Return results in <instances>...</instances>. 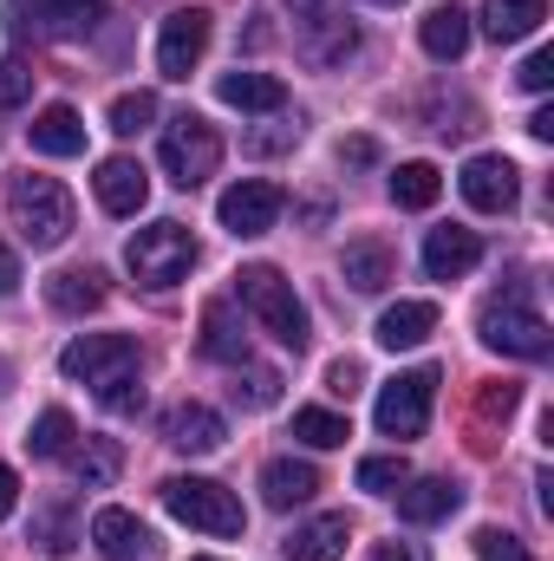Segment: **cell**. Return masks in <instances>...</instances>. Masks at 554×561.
I'll use <instances>...</instances> for the list:
<instances>
[{"label":"cell","instance_id":"1","mask_svg":"<svg viewBox=\"0 0 554 561\" xmlns=\"http://www.w3.org/2000/svg\"><path fill=\"white\" fill-rule=\"evenodd\" d=\"M59 373L92 386L112 412H138L143 405V386H138V340L125 333H85L59 353Z\"/></svg>","mask_w":554,"mask_h":561},{"label":"cell","instance_id":"2","mask_svg":"<svg viewBox=\"0 0 554 561\" xmlns=\"http://www.w3.org/2000/svg\"><path fill=\"white\" fill-rule=\"evenodd\" d=\"M476 327H483V346H496V353H516V359H549V320H542V307L529 300V287H509V294H489L483 300V313H476Z\"/></svg>","mask_w":554,"mask_h":561},{"label":"cell","instance_id":"3","mask_svg":"<svg viewBox=\"0 0 554 561\" xmlns=\"http://www.w3.org/2000/svg\"><path fill=\"white\" fill-rule=\"evenodd\" d=\"M7 209H13V229H20L26 249H59L72 236V196H66L59 176H20Z\"/></svg>","mask_w":554,"mask_h":561},{"label":"cell","instance_id":"4","mask_svg":"<svg viewBox=\"0 0 554 561\" xmlns=\"http://www.w3.org/2000/svg\"><path fill=\"white\" fill-rule=\"evenodd\" d=\"M163 510H170L176 523L203 529V536H242V529H249L242 496L222 490V483H209V477H170V483H163Z\"/></svg>","mask_w":554,"mask_h":561},{"label":"cell","instance_id":"5","mask_svg":"<svg viewBox=\"0 0 554 561\" xmlns=\"http://www.w3.org/2000/svg\"><path fill=\"white\" fill-rule=\"evenodd\" d=\"M235 294L249 300V313L275 333L287 353H300V346H307V307L293 300V287L280 280V268H268V262H249V268L235 275Z\"/></svg>","mask_w":554,"mask_h":561},{"label":"cell","instance_id":"6","mask_svg":"<svg viewBox=\"0 0 554 561\" xmlns=\"http://www.w3.org/2000/svg\"><path fill=\"white\" fill-rule=\"evenodd\" d=\"M125 262H131V275H138L143 287H176V280L196 268V236H189L183 222H150V229L131 236Z\"/></svg>","mask_w":554,"mask_h":561},{"label":"cell","instance_id":"7","mask_svg":"<svg viewBox=\"0 0 554 561\" xmlns=\"http://www.w3.org/2000/svg\"><path fill=\"white\" fill-rule=\"evenodd\" d=\"M157 157H163L170 183L196 190V183H209V176H216V163H222V138H216V125H209V118L183 112V118H170V125H163Z\"/></svg>","mask_w":554,"mask_h":561},{"label":"cell","instance_id":"8","mask_svg":"<svg viewBox=\"0 0 554 561\" xmlns=\"http://www.w3.org/2000/svg\"><path fill=\"white\" fill-rule=\"evenodd\" d=\"M430 399H437V373L430 366H417V373H399L385 392H379V405H372V419L385 437H417L424 424H430Z\"/></svg>","mask_w":554,"mask_h":561},{"label":"cell","instance_id":"9","mask_svg":"<svg viewBox=\"0 0 554 561\" xmlns=\"http://www.w3.org/2000/svg\"><path fill=\"white\" fill-rule=\"evenodd\" d=\"M209 33H216V20L203 7H176L163 20V33H157V72L163 79H189L203 66V53H209Z\"/></svg>","mask_w":554,"mask_h":561},{"label":"cell","instance_id":"10","mask_svg":"<svg viewBox=\"0 0 554 561\" xmlns=\"http://www.w3.org/2000/svg\"><path fill=\"white\" fill-rule=\"evenodd\" d=\"M280 209H287V196H280V183H268V176H242L216 203V216H222L229 236H268L280 222Z\"/></svg>","mask_w":554,"mask_h":561},{"label":"cell","instance_id":"11","mask_svg":"<svg viewBox=\"0 0 554 561\" xmlns=\"http://www.w3.org/2000/svg\"><path fill=\"white\" fill-rule=\"evenodd\" d=\"M457 190H463L470 209L503 216V209H516V196H522V170H516L509 157H470L463 176H457Z\"/></svg>","mask_w":554,"mask_h":561},{"label":"cell","instance_id":"12","mask_svg":"<svg viewBox=\"0 0 554 561\" xmlns=\"http://www.w3.org/2000/svg\"><path fill=\"white\" fill-rule=\"evenodd\" d=\"M222 437H229L222 412H209V405H196V399H183V405L163 412V444H170V450L209 457V450H222Z\"/></svg>","mask_w":554,"mask_h":561},{"label":"cell","instance_id":"13","mask_svg":"<svg viewBox=\"0 0 554 561\" xmlns=\"http://www.w3.org/2000/svg\"><path fill=\"white\" fill-rule=\"evenodd\" d=\"M476 262H483V236L476 229H457L450 222V229H430L424 236V275L430 280H463Z\"/></svg>","mask_w":554,"mask_h":561},{"label":"cell","instance_id":"14","mask_svg":"<svg viewBox=\"0 0 554 561\" xmlns=\"http://www.w3.org/2000/svg\"><path fill=\"white\" fill-rule=\"evenodd\" d=\"M92 183H99V203H105L112 216H138L143 203H150V176H143L138 157H105Z\"/></svg>","mask_w":554,"mask_h":561},{"label":"cell","instance_id":"15","mask_svg":"<svg viewBox=\"0 0 554 561\" xmlns=\"http://www.w3.org/2000/svg\"><path fill=\"white\" fill-rule=\"evenodd\" d=\"M92 549L105 561H143L150 556V529H143L131 510H99L92 516Z\"/></svg>","mask_w":554,"mask_h":561},{"label":"cell","instance_id":"16","mask_svg":"<svg viewBox=\"0 0 554 561\" xmlns=\"http://www.w3.org/2000/svg\"><path fill=\"white\" fill-rule=\"evenodd\" d=\"M313 496H320V470H313V463L275 457V463L262 470V503H268V510H300V503H313Z\"/></svg>","mask_w":554,"mask_h":561},{"label":"cell","instance_id":"17","mask_svg":"<svg viewBox=\"0 0 554 561\" xmlns=\"http://www.w3.org/2000/svg\"><path fill=\"white\" fill-rule=\"evenodd\" d=\"M203 353L222 359V366H249V327L229 300H209L203 307Z\"/></svg>","mask_w":554,"mask_h":561},{"label":"cell","instance_id":"18","mask_svg":"<svg viewBox=\"0 0 554 561\" xmlns=\"http://www.w3.org/2000/svg\"><path fill=\"white\" fill-rule=\"evenodd\" d=\"M346 542H353V523H346V516H313V523H300L280 549H287V561H339Z\"/></svg>","mask_w":554,"mask_h":561},{"label":"cell","instance_id":"19","mask_svg":"<svg viewBox=\"0 0 554 561\" xmlns=\"http://www.w3.org/2000/svg\"><path fill=\"white\" fill-rule=\"evenodd\" d=\"M216 99L235 105V112H280V105H287V85H280L275 72H242V66H235V72L216 79Z\"/></svg>","mask_w":554,"mask_h":561},{"label":"cell","instance_id":"20","mask_svg":"<svg viewBox=\"0 0 554 561\" xmlns=\"http://www.w3.org/2000/svg\"><path fill=\"white\" fill-rule=\"evenodd\" d=\"M430 333H437V307H430V300H399V307L379 313V346H385V353L424 346Z\"/></svg>","mask_w":554,"mask_h":561},{"label":"cell","instance_id":"21","mask_svg":"<svg viewBox=\"0 0 554 561\" xmlns=\"http://www.w3.org/2000/svg\"><path fill=\"white\" fill-rule=\"evenodd\" d=\"M457 503H463V490L450 483V477H424V483H405L399 490V516L405 523H443V516H457Z\"/></svg>","mask_w":554,"mask_h":561},{"label":"cell","instance_id":"22","mask_svg":"<svg viewBox=\"0 0 554 561\" xmlns=\"http://www.w3.org/2000/svg\"><path fill=\"white\" fill-rule=\"evenodd\" d=\"M542 20H549V0H483V33H489L496 46L529 39Z\"/></svg>","mask_w":554,"mask_h":561},{"label":"cell","instance_id":"23","mask_svg":"<svg viewBox=\"0 0 554 561\" xmlns=\"http://www.w3.org/2000/svg\"><path fill=\"white\" fill-rule=\"evenodd\" d=\"M26 131H33V150H39V157H79V150H85V118H79L72 105H46Z\"/></svg>","mask_w":554,"mask_h":561},{"label":"cell","instance_id":"24","mask_svg":"<svg viewBox=\"0 0 554 561\" xmlns=\"http://www.w3.org/2000/svg\"><path fill=\"white\" fill-rule=\"evenodd\" d=\"M417 39H424L430 59H463V53H470V13H463L457 0H450V7H430L424 26H417Z\"/></svg>","mask_w":554,"mask_h":561},{"label":"cell","instance_id":"25","mask_svg":"<svg viewBox=\"0 0 554 561\" xmlns=\"http://www.w3.org/2000/svg\"><path fill=\"white\" fill-rule=\"evenodd\" d=\"M353 46H359V33H353V20H339V13H313L307 33H300V59H307V66H333V59H346Z\"/></svg>","mask_w":554,"mask_h":561},{"label":"cell","instance_id":"26","mask_svg":"<svg viewBox=\"0 0 554 561\" xmlns=\"http://www.w3.org/2000/svg\"><path fill=\"white\" fill-rule=\"evenodd\" d=\"M46 300H53L59 313H99V307H105V280L92 275V268H66V275L46 280Z\"/></svg>","mask_w":554,"mask_h":561},{"label":"cell","instance_id":"27","mask_svg":"<svg viewBox=\"0 0 554 561\" xmlns=\"http://www.w3.org/2000/svg\"><path fill=\"white\" fill-rule=\"evenodd\" d=\"M437 196H443L437 163H424V157H417V163H399V170H392V203H399V209H430Z\"/></svg>","mask_w":554,"mask_h":561},{"label":"cell","instance_id":"28","mask_svg":"<svg viewBox=\"0 0 554 561\" xmlns=\"http://www.w3.org/2000/svg\"><path fill=\"white\" fill-rule=\"evenodd\" d=\"M339 275L353 280L359 294H385V280H392V249H379V242H353L346 262H339Z\"/></svg>","mask_w":554,"mask_h":561},{"label":"cell","instance_id":"29","mask_svg":"<svg viewBox=\"0 0 554 561\" xmlns=\"http://www.w3.org/2000/svg\"><path fill=\"white\" fill-rule=\"evenodd\" d=\"M118 463H125V450H118V437H85V450L72 457V470H79V483H85V490H112V477H118Z\"/></svg>","mask_w":554,"mask_h":561},{"label":"cell","instance_id":"30","mask_svg":"<svg viewBox=\"0 0 554 561\" xmlns=\"http://www.w3.org/2000/svg\"><path fill=\"white\" fill-rule=\"evenodd\" d=\"M72 444H79V424H72V412H39L33 419V437H26V450L33 457H72Z\"/></svg>","mask_w":554,"mask_h":561},{"label":"cell","instance_id":"31","mask_svg":"<svg viewBox=\"0 0 554 561\" xmlns=\"http://www.w3.org/2000/svg\"><path fill=\"white\" fill-rule=\"evenodd\" d=\"M293 437L313 444V450H333V444L353 437V424L339 419V412H326V405H307V412H293Z\"/></svg>","mask_w":554,"mask_h":561},{"label":"cell","instance_id":"32","mask_svg":"<svg viewBox=\"0 0 554 561\" xmlns=\"http://www.w3.org/2000/svg\"><path fill=\"white\" fill-rule=\"evenodd\" d=\"M412 483V463L405 457H366L359 463V490H372V496H399Z\"/></svg>","mask_w":554,"mask_h":561},{"label":"cell","instance_id":"33","mask_svg":"<svg viewBox=\"0 0 554 561\" xmlns=\"http://www.w3.org/2000/svg\"><path fill=\"white\" fill-rule=\"evenodd\" d=\"M150 118H157V99H150V92H125V99H112V131H118V138H138Z\"/></svg>","mask_w":554,"mask_h":561},{"label":"cell","instance_id":"34","mask_svg":"<svg viewBox=\"0 0 554 561\" xmlns=\"http://www.w3.org/2000/svg\"><path fill=\"white\" fill-rule=\"evenodd\" d=\"M26 92H33V66H20V59H0V112L26 105Z\"/></svg>","mask_w":554,"mask_h":561},{"label":"cell","instance_id":"35","mask_svg":"<svg viewBox=\"0 0 554 561\" xmlns=\"http://www.w3.org/2000/svg\"><path fill=\"white\" fill-rule=\"evenodd\" d=\"M39 7H46L53 26H92L105 13V0H39Z\"/></svg>","mask_w":554,"mask_h":561},{"label":"cell","instance_id":"36","mask_svg":"<svg viewBox=\"0 0 554 561\" xmlns=\"http://www.w3.org/2000/svg\"><path fill=\"white\" fill-rule=\"evenodd\" d=\"M476 556H483V561H535L516 536H509V529H476Z\"/></svg>","mask_w":554,"mask_h":561},{"label":"cell","instance_id":"37","mask_svg":"<svg viewBox=\"0 0 554 561\" xmlns=\"http://www.w3.org/2000/svg\"><path fill=\"white\" fill-rule=\"evenodd\" d=\"M516 405H522V386H516V379H496V386H483V399H476L483 419H509Z\"/></svg>","mask_w":554,"mask_h":561},{"label":"cell","instance_id":"38","mask_svg":"<svg viewBox=\"0 0 554 561\" xmlns=\"http://www.w3.org/2000/svg\"><path fill=\"white\" fill-rule=\"evenodd\" d=\"M39 549H46V556H66V549H72V516H66V510H46V516H39Z\"/></svg>","mask_w":554,"mask_h":561},{"label":"cell","instance_id":"39","mask_svg":"<svg viewBox=\"0 0 554 561\" xmlns=\"http://www.w3.org/2000/svg\"><path fill=\"white\" fill-rule=\"evenodd\" d=\"M516 79H522V92H549V85H554V53H549V46H535V53L522 59V72H516Z\"/></svg>","mask_w":554,"mask_h":561},{"label":"cell","instance_id":"40","mask_svg":"<svg viewBox=\"0 0 554 561\" xmlns=\"http://www.w3.org/2000/svg\"><path fill=\"white\" fill-rule=\"evenodd\" d=\"M280 399V373H249V405H275Z\"/></svg>","mask_w":554,"mask_h":561},{"label":"cell","instance_id":"41","mask_svg":"<svg viewBox=\"0 0 554 561\" xmlns=\"http://www.w3.org/2000/svg\"><path fill=\"white\" fill-rule=\"evenodd\" d=\"M326 392H339V399H353V392H359V366H353V359H339V366L326 373Z\"/></svg>","mask_w":554,"mask_h":561},{"label":"cell","instance_id":"42","mask_svg":"<svg viewBox=\"0 0 554 561\" xmlns=\"http://www.w3.org/2000/svg\"><path fill=\"white\" fill-rule=\"evenodd\" d=\"M13 503H20V477H13V470L0 463V523L13 516Z\"/></svg>","mask_w":554,"mask_h":561},{"label":"cell","instance_id":"43","mask_svg":"<svg viewBox=\"0 0 554 561\" xmlns=\"http://www.w3.org/2000/svg\"><path fill=\"white\" fill-rule=\"evenodd\" d=\"M339 157H346V163H372V157H379V144H372V138H353V144H339Z\"/></svg>","mask_w":554,"mask_h":561},{"label":"cell","instance_id":"44","mask_svg":"<svg viewBox=\"0 0 554 561\" xmlns=\"http://www.w3.org/2000/svg\"><path fill=\"white\" fill-rule=\"evenodd\" d=\"M20 287V262H13V249L0 242V294H13Z\"/></svg>","mask_w":554,"mask_h":561},{"label":"cell","instance_id":"45","mask_svg":"<svg viewBox=\"0 0 554 561\" xmlns=\"http://www.w3.org/2000/svg\"><path fill=\"white\" fill-rule=\"evenodd\" d=\"M372 561H424V556H417V549H405V542H379V549H372Z\"/></svg>","mask_w":554,"mask_h":561},{"label":"cell","instance_id":"46","mask_svg":"<svg viewBox=\"0 0 554 561\" xmlns=\"http://www.w3.org/2000/svg\"><path fill=\"white\" fill-rule=\"evenodd\" d=\"M529 138H535V144H549V138H554V112H549V105L529 118Z\"/></svg>","mask_w":554,"mask_h":561},{"label":"cell","instance_id":"47","mask_svg":"<svg viewBox=\"0 0 554 561\" xmlns=\"http://www.w3.org/2000/svg\"><path fill=\"white\" fill-rule=\"evenodd\" d=\"M280 144H293V125H287V131H262V138H249V150H280Z\"/></svg>","mask_w":554,"mask_h":561},{"label":"cell","instance_id":"48","mask_svg":"<svg viewBox=\"0 0 554 561\" xmlns=\"http://www.w3.org/2000/svg\"><path fill=\"white\" fill-rule=\"evenodd\" d=\"M287 7H293L300 20H313V13H333V0H287Z\"/></svg>","mask_w":554,"mask_h":561},{"label":"cell","instance_id":"49","mask_svg":"<svg viewBox=\"0 0 554 561\" xmlns=\"http://www.w3.org/2000/svg\"><path fill=\"white\" fill-rule=\"evenodd\" d=\"M372 7H405V0H372Z\"/></svg>","mask_w":554,"mask_h":561},{"label":"cell","instance_id":"50","mask_svg":"<svg viewBox=\"0 0 554 561\" xmlns=\"http://www.w3.org/2000/svg\"><path fill=\"white\" fill-rule=\"evenodd\" d=\"M196 561H216V556H196Z\"/></svg>","mask_w":554,"mask_h":561}]
</instances>
